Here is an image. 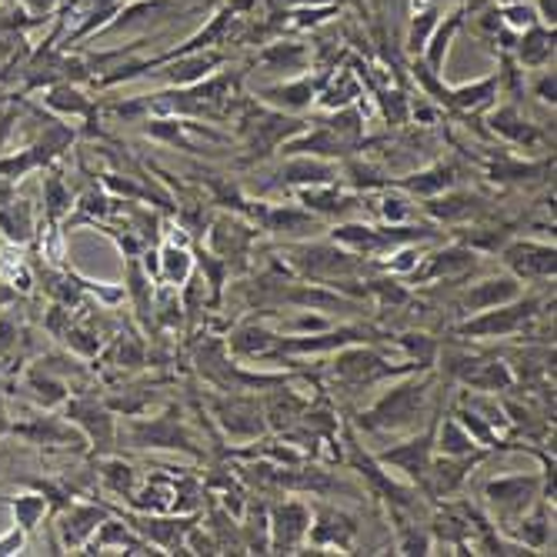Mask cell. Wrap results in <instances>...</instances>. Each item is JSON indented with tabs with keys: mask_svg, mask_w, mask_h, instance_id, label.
<instances>
[{
	"mask_svg": "<svg viewBox=\"0 0 557 557\" xmlns=\"http://www.w3.org/2000/svg\"><path fill=\"white\" fill-rule=\"evenodd\" d=\"M67 421L87 437V444L108 450L114 444V418L108 414L104 404H97L90 397H74L67 400Z\"/></svg>",
	"mask_w": 557,
	"mask_h": 557,
	"instance_id": "obj_8",
	"label": "cell"
},
{
	"mask_svg": "<svg viewBox=\"0 0 557 557\" xmlns=\"http://www.w3.org/2000/svg\"><path fill=\"white\" fill-rule=\"evenodd\" d=\"M504 264L515 271L518 281H534V277H554V244H537V240H515L504 247Z\"/></svg>",
	"mask_w": 557,
	"mask_h": 557,
	"instance_id": "obj_7",
	"label": "cell"
},
{
	"mask_svg": "<svg viewBox=\"0 0 557 557\" xmlns=\"http://www.w3.org/2000/svg\"><path fill=\"white\" fill-rule=\"evenodd\" d=\"M541 304L534 297L528 300H508V304H497V308L478 311V318L458 324V334L465 337H511L518 331H524V324L537 314Z\"/></svg>",
	"mask_w": 557,
	"mask_h": 557,
	"instance_id": "obj_2",
	"label": "cell"
},
{
	"mask_svg": "<svg viewBox=\"0 0 557 557\" xmlns=\"http://www.w3.org/2000/svg\"><path fill=\"white\" fill-rule=\"evenodd\" d=\"M244 131L250 137V147L268 154L277 144H284L290 134H304L308 131V121L300 117H284V111H261L258 104H247L244 114Z\"/></svg>",
	"mask_w": 557,
	"mask_h": 557,
	"instance_id": "obj_3",
	"label": "cell"
},
{
	"mask_svg": "<svg viewBox=\"0 0 557 557\" xmlns=\"http://www.w3.org/2000/svg\"><path fill=\"white\" fill-rule=\"evenodd\" d=\"M454 181H458V171H454L450 164H437V168H431V171H424V174L404 177V181H397V184H400V187H408V190H414V194H437V190L450 187Z\"/></svg>",
	"mask_w": 557,
	"mask_h": 557,
	"instance_id": "obj_29",
	"label": "cell"
},
{
	"mask_svg": "<svg viewBox=\"0 0 557 557\" xmlns=\"http://www.w3.org/2000/svg\"><path fill=\"white\" fill-rule=\"evenodd\" d=\"M428 394H431V377L397 384L394 391H387L381 400L371 404V411L361 414V428H368V431H404V428L418 424L428 411Z\"/></svg>",
	"mask_w": 557,
	"mask_h": 557,
	"instance_id": "obj_1",
	"label": "cell"
},
{
	"mask_svg": "<svg viewBox=\"0 0 557 557\" xmlns=\"http://www.w3.org/2000/svg\"><path fill=\"white\" fill-rule=\"evenodd\" d=\"M21 4L34 14V17H44V14H50V11H54V4H58V0H21Z\"/></svg>",
	"mask_w": 557,
	"mask_h": 557,
	"instance_id": "obj_45",
	"label": "cell"
},
{
	"mask_svg": "<svg viewBox=\"0 0 557 557\" xmlns=\"http://www.w3.org/2000/svg\"><path fill=\"white\" fill-rule=\"evenodd\" d=\"M534 97L541 100V104H550L554 108V71H544L541 67V77L534 84Z\"/></svg>",
	"mask_w": 557,
	"mask_h": 557,
	"instance_id": "obj_41",
	"label": "cell"
},
{
	"mask_svg": "<svg viewBox=\"0 0 557 557\" xmlns=\"http://www.w3.org/2000/svg\"><path fill=\"white\" fill-rule=\"evenodd\" d=\"M515 297H521V281L518 277H491V281L474 284L461 297V308H465V314H478V311L497 308V304H508Z\"/></svg>",
	"mask_w": 557,
	"mask_h": 557,
	"instance_id": "obj_14",
	"label": "cell"
},
{
	"mask_svg": "<svg viewBox=\"0 0 557 557\" xmlns=\"http://www.w3.org/2000/svg\"><path fill=\"white\" fill-rule=\"evenodd\" d=\"M431 444H434V434L424 431L421 437H411V441H404L384 454H377V465L384 468H394L400 474H408L411 481H421L428 465H431Z\"/></svg>",
	"mask_w": 557,
	"mask_h": 557,
	"instance_id": "obj_11",
	"label": "cell"
},
{
	"mask_svg": "<svg viewBox=\"0 0 557 557\" xmlns=\"http://www.w3.org/2000/svg\"><path fill=\"white\" fill-rule=\"evenodd\" d=\"M100 478H104V484L121 494V497H131V487H134V471L127 465H117V461H108L104 471H100Z\"/></svg>",
	"mask_w": 557,
	"mask_h": 557,
	"instance_id": "obj_38",
	"label": "cell"
},
{
	"mask_svg": "<svg viewBox=\"0 0 557 557\" xmlns=\"http://www.w3.org/2000/svg\"><path fill=\"white\" fill-rule=\"evenodd\" d=\"M541 484L544 478L537 474H508V478H497L484 484V497L497 508L500 518H521L531 504L541 497Z\"/></svg>",
	"mask_w": 557,
	"mask_h": 557,
	"instance_id": "obj_4",
	"label": "cell"
},
{
	"mask_svg": "<svg viewBox=\"0 0 557 557\" xmlns=\"http://www.w3.org/2000/svg\"><path fill=\"white\" fill-rule=\"evenodd\" d=\"M465 27V11H450V14H444V21H437L434 24V30H431V37H428V44H424V50H421V61L431 67V71H444V58H447V47H450V40L458 37V30Z\"/></svg>",
	"mask_w": 557,
	"mask_h": 557,
	"instance_id": "obj_19",
	"label": "cell"
},
{
	"mask_svg": "<svg viewBox=\"0 0 557 557\" xmlns=\"http://www.w3.org/2000/svg\"><path fill=\"white\" fill-rule=\"evenodd\" d=\"M11 434L30 441V444H58V447H74V450H84L87 437L64 418H54V414H30L27 421H14L11 424Z\"/></svg>",
	"mask_w": 557,
	"mask_h": 557,
	"instance_id": "obj_6",
	"label": "cell"
},
{
	"mask_svg": "<svg viewBox=\"0 0 557 557\" xmlns=\"http://www.w3.org/2000/svg\"><path fill=\"white\" fill-rule=\"evenodd\" d=\"M274 344H277V337L274 334H268L264 327H240L234 337H231V347L237 350V354H244V358H258V354H271L274 350Z\"/></svg>",
	"mask_w": 557,
	"mask_h": 557,
	"instance_id": "obj_30",
	"label": "cell"
},
{
	"mask_svg": "<svg viewBox=\"0 0 557 557\" xmlns=\"http://www.w3.org/2000/svg\"><path fill=\"white\" fill-rule=\"evenodd\" d=\"M11 431V421H8V408H4V397H0V434Z\"/></svg>",
	"mask_w": 557,
	"mask_h": 557,
	"instance_id": "obj_46",
	"label": "cell"
},
{
	"mask_svg": "<svg viewBox=\"0 0 557 557\" xmlns=\"http://www.w3.org/2000/svg\"><path fill=\"white\" fill-rule=\"evenodd\" d=\"M27 387L44 400V404H61V400H67V387L50 374L44 364H40V371H30L27 374Z\"/></svg>",
	"mask_w": 557,
	"mask_h": 557,
	"instance_id": "obj_34",
	"label": "cell"
},
{
	"mask_svg": "<svg viewBox=\"0 0 557 557\" xmlns=\"http://www.w3.org/2000/svg\"><path fill=\"white\" fill-rule=\"evenodd\" d=\"M224 64V54L214 47H205V50H187V54H177L171 61H164V77L174 84V87H190V84H200L205 77H211L218 67Z\"/></svg>",
	"mask_w": 557,
	"mask_h": 557,
	"instance_id": "obj_10",
	"label": "cell"
},
{
	"mask_svg": "<svg viewBox=\"0 0 557 557\" xmlns=\"http://www.w3.org/2000/svg\"><path fill=\"white\" fill-rule=\"evenodd\" d=\"M437 21H441L437 4H428V11H418V8H414V14H411V30H408V50H411V54H421Z\"/></svg>",
	"mask_w": 557,
	"mask_h": 557,
	"instance_id": "obj_33",
	"label": "cell"
},
{
	"mask_svg": "<svg viewBox=\"0 0 557 557\" xmlns=\"http://www.w3.org/2000/svg\"><path fill=\"white\" fill-rule=\"evenodd\" d=\"M44 104L54 108L58 114H84V117L94 114V104L71 84H54V87H50L47 97H44Z\"/></svg>",
	"mask_w": 557,
	"mask_h": 557,
	"instance_id": "obj_27",
	"label": "cell"
},
{
	"mask_svg": "<svg viewBox=\"0 0 557 557\" xmlns=\"http://www.w3.org/2000/svg\"><path fill=\"white\" fill-rule=\"evenodd\" d=\"M497 14H500V24H504V27H511L515 34H521V30H528V27L541 24L537 8H534V4H528V0H518V4H504Z\"/></svg>",
	"mask_w": 557,
	"mask_h": 557,
	"instance_id": "obj_35",
	"label": "cell"
},
{
	"mask_svg": "<svg viewBox=\"0 0 557 557\" xmlns=\"http://www.w3.org/2000/svg\"><path fill=\"white\" fill-rule=\"evenodd\" d=\"M44 211H47V221H58L67 208H71V194L64 190V184H61V177L58 174H50L47 181H44Z\"/></svg>",
	"mask_w": 557,
	"mask_h": 557,
	"instance_id": "obj_36",
	"label": "cell"
},
{
	"mask_svg": "<svg viewBox=\"0 0 557 557\" xmlns=\"http://www.w3.org/2000/svg\"><path fill=\"white\" fill-rule=\"evenodd\" d=\"M468 268H474V250H468V247H447V250H441V255L428 258V268H424V271H414V277L434 281V277L461 274V271H468Z\"/></svg>",
	"mask_w": 557,
	"mask_h": 557,
	"instance_id": "obj_22",
	"label": "cell"
},
{
	"mask_svg": "<svg viewBox=\"0 0 557 557\" xmlns=\"http://www.w3.org/2000/svg\"><path fill=\"white\" fill-rule=\"evenodd\" d=\"M24 541H27V534H24L17 524H14V531H8L4 537H0V557H8V554H21Z\"/></svg>",
	"mask_w": 557,
	"mask_h": 557,
	"instance_id": "obj_42",
	"label": "cell"
},
{
	"mask_svg": "<svg viewBox=\"0 0 557 557\" xmlns=\"http://www.w3.org/2000/svg\"><path fill=\"white\" fill-rule=\"evenodd\" d=\"M261 221H264V227L268 231H274V234H290V231H311L318 221L311 218V214H304V211H294V208H271V211H264L261 214Z\"/></svg>",
	"mask_w": 557,
	"mask_h": 557,
	"instance_id": "obj_32",
	"label": "cell"
},
{
	"mask_svg": "<svg viewBox=\"0 0 557 557\" xmlns=\"http://www.w3.org/2000/svg\"><path fill=\"white\" fill-rule=\"evenodd\" d=\"M0 504H8L11 508V515H14V524L24 531V534H30L37 524H40V518L47 515V497L44 494H21V497H0Z\"/></svg>",
	"mask_w": 557,
	"mask_h": 557,
	"instance_id": "obj_25",
	"label": "cell"
},
{
	"mask_svg": "<svg viewBox=\"0 0 557 557\" xmlns=\"http://www.w3.org/2000/svg\"><path fill=\"white\" fill-rule=\"evenodd\" d=\"M334 164L324 161H290L287 168H281V181L284 184H314V187H327L334 181Z\"/></svg>",
	"mask_w": 557,
	"mask_h": 557,
	"instance_id": "obj_26",
	"label": "cell"
},
{
	"mask_svg": "<svg viewBox=\"0 0 557 557\" xmlns=\"http://www.w3.org/2000/svg\"><path fill=\"white\" fill-rule=\"evenodd\" d=\"M404 205H408V200L387 197V200H384V218H387V221H394V224H397V221H408V214H411V211L404 208Z\"/></svg>",
	"mask_w": 557,
	"mask_h": 557,
	"instance_id": "obj_43",
	"label": "cell"
},
{
	"mask_svg": "<svg viewBox=\"0 0 557 557\" xmlns=\"http://www.w3.org/2000/svg\"><path fill=\"white\" fill-rule=\"evenodd\" d=\"M404 368H391L377 350L371 347H347L337 354V361H334V374L350 384V387H364V384H374L387 374H400Z\"/></svg>",
	"mask_w": 557,
	"mask_h": 557,
	"instance_id": "obj_5",
	"label": "cell"
},
{
	"mask_svg": "<svg viewBox=\"0 0 557 557\" xmlns=\"http://www.w3.org/2000/svg\"><path fill=\"white\" fill-rule=\"evenodd\" d=\"M104 511L100 508H87V504H71V515H67V524H64V544L67 547H84L94 534V528L100 524Z\"/></svg>",
	"mask_w": 557,
	"mask_h": 557,
	"instance_id": "obj_24",
	"label": "cell"
},
{
	"mask_svg": "<svg viewBox=\"0 0 557 557\" xmlns=\"http://www.w3.org/2000/svg\"><path fill=\"white\" fill-rule=\"evenodd\" d=\"M497 90H500V77L494 71L474 84L447 87V108H454V111H487V108H494Z\"/></svg>",
	"mask_w": 557,
	"mask_h": 557,
	"instance_id": "obj_16",
	"label": "cell"
},
{
	"mask_svg": "<svg viewBox=\"0 0 557 557\" xmlns=\"http://www.w3.org/2000/svg\"><path fill=\"white\" fill-rule=\"evenodd\" d=\"M218 414H221V424L227 428V434H234V437H258L264 431L261 411L250 400H231Z\"/></svg>",
	"mask_w": 557,
	"mask_h": 557,
	"instance_id": "obj_20",
	"label": "cell"
},
{
	"mask_svg": "<svg viewBox=\"0 0 557 557\" xmlns=\"http://www.w3.org/2000/svg\"><path fill=\"white\" fill-rule=\"evenodd\" d=\"M441 450L450 454V458H465V454H478V441L465 431V424L458 418H447L444 428H441Z\"/></svg>",
	"mask_w": 557,
	"mask_h": 557,
	"instance_id": "obj_31",
	"label": "cell"
},
{
	"mask_svg": "<svg viewBox=\"0 0 557 557\" xmlns=\"http://www.w3.org/2000/svg\"><path fill=\"white\" fill-rule=\"evenodd\" d=\"M290 304H297V308H311V311H350L354 300L347 297H337V294H327L324 287H300L287 297Z\"/></svg>",
	"mask_w": 557,
	"mask_h": 557,
	"instance_id": "obj_28",
	"label": "cell"
},
{
	"mask_svg": "<svg viewBox=\"0 0 557 557\" xmlns=\"http://www.w3.org/2000/svg\"><path fill=\"white\" fill-rule=\"evenodd\" d=\"M521 544L524 547H544L547 544V518H544V508L534 515V518H524L521 521Z\"/></svg>",
	"mask_w": 557,
	"mask_h": 557,
	"instance_id": "obj_39",
	"label": "cell"
},
{
	"mask_svg": "<svg viewBox=\"0 0 557 557\" xmlns=\"http://www.w3.org/2000/svg\"><path fill=\"white\" fill-rule=\"evenodd\" d=\"M271 531H274V541L268 547H274L281 554L294 550L311 531V511L304 508V504H297V500H284L271 515Z\"/></svg>",
	"mask_w": 557,
	"mask_h": 557,
	"instance_id": "obj_12",
	"label": "cell"
},
{
	"mask_svg": "<svg viewBox=\"0 0 557 557\" xmlns=\"http://www.w3.org/2000/svg\"><path fill=\"white\" fill-rule=\"evenodd\" d=\"M497 4L504 8V4H518V0H497Z\"/></svg>",
	"mask_w": 557,
	"mask_h": 557,
	"instance_id": "obj_48",
	"label": "cell"
},
{
	"mask_svg": "<svg viewBox=\"0 0 557 557\" xmlns=\"http://www.w3.org/2000/svg\"><path fill=\"white\" fill-rule=\"evenodd\" d=\"M515 54L521 67H547V61L554 58V27L547 24H534L528 30L518 34Z\"/></svg>",
	"mask_w": 557,
	"mask_h": 557,
	"instance_id": "obj_17",
	"label": "cell"
},
{
	"mask_svg": "<svg viewBox=\"0 0 557 557\" xmlns=\"http://www.w3.org/2000/svg\"><path fill=\"white\" fill-rule=\"evenodd\" d=\"M397 550H400V554H431V537H428L424 531L411 528V531H404V534H400Z\"/></svg>",
	"mask_w": 557,
	"mask_h": 557,
	"instance_id": "obj_40",
	"label": "cell"
},
{
	"mask_svg": "<svg viewBox=\"0 0 557 557\" xmlns=\"http://www.w3.org/2000/svg\"><path fill=\"white\" fill-rule=\"evenodd\" d=\"M311 54L308 47L297 44V40H277V44H268L261 54H258V64L268 71V74H284V77H297L304 67H308Z\"/></svg>",
	"mask_w": 557,
	"mask_h": 557,
	"instance_id": "obj_15",
	"label": "cell"
},
{
	"mask_svg": "<svg viewBox=\"0 0 557 557\" xmlns=\"http://www.w3.org/2000/svg\"><path fill=\"white\" fill-rule=\"evenodd\" d=\"M4 468H8V450L0 447V471H4Z\"/></svg>",
	"mask_w": 557,
	"mask_h": 557,
	"instance_id": "obj_47",
	"label": "cell"
},
{
	"mask_svg": "<svg viewBox=\"0 0 557 557\" xmlns=\"http://www.w3.org/2000/svg\"><path fill=\"white\" fill-rule=\"evenodd\" d=\"M491 127H494V134H500L504 140H511V144L531 147V144L541 140V131L534 124H528L518 108H497L491 114Z\"/></svg>",
	"mask_w": 557,
	"mask_h": 557,
	"instance_id": "obj_21",
	"label": "cell"
},
{
	"mask_svg": "<svg viewBox=\"0 0 557 557\" xmlns=\"http://www.w3.org/2000/svg\"><path fill=\"white\" fill-rule=\"evenodd\" d=\"M134 441L137 444H154V447H184V450H194L190 444V434L181 428V421L174 414L168 418H158V421H137L134 424Z\"/></svg>",
	"mask_w": 557,
	"mask_h": 557,
	"instance_id": "obj_18",
	"label": "cell"
},
{
	"mask_svg": "<svg viewBox=\"0 0 557 557\" xmlns=\"http://www.w3.org/2000/svg\"><path fill=\"white\" fill-rule=\"evenodd\" d=\"M290 261L308 271L314 277H334V274H350L358 268V255H347L341 247H331V244H300V247H290Z\"/></svg>",
	"mask_w": 557,
	"mask_h": 557,
	"instance_id": "obj_9",
	"label": "cell"
},
{
	"mask_svg": "<svg viewBox=\"0 0 557 557\" xmlns=\"http://www.w3.org/2000/svg\"><path fill=\"white\" fill-rule=\"evenodd\" d=\"M537 17H541V24L554 27V21H557V0H537Z\"/></svg>",
	"mask_w": 557,
	"mask_h": 557,
	"instance_id": "obj_44",
	"label": "cell"
},
{
	"mask_svg": "<svg viewBox=\"0 0 557 557\" xmlns=\"http://www.w3.org/2000/svg\"><path fill=\"white\" fill-rule=\"evenodd\" d=\"M324 77H297V81H287V84H274V87H264L258 97L264 104H271L274 111H304L311 108V100L318 97Z\"/></svg>",
	"mask_w": 557,
	"mask_h": 557,
	"instance_id": "obj_13",
	"label": "cell"
},
{
	"mask_svg": "<svg viewBox=\"0 0 557 557\" xmlns=\"http://www.w3.org/2000/svg\"><path fill=\"white\" fill-rule=\"evenodd\" d=\"M318 97H321V104H324V108H331V111L347 108V104H354V100L361 97V81L354 77L350 71H337V77H334V81H327V77H324V84H321Z\"/></svg>",
	"mask_w": 557,
	"mask_h": 557,
	"instance_id": "obj_23",
	"label": "cell"
},
{
	"mask_svg": "<svg viewBox=\"0 0 557 557\" xmlns=\"http://www.w3.org/2000/svg\"><path fill=\"white\" fill-rule=\"evenodd\" d=\"M190 274V258L187 250H177V247H164V271L158 274L161 281H171V284H184Z\"/></svg>",
	"mask_w": 557,
	"mask_h": 557,
	"instance_id": "obj_37",
	"label": "cell"
}]
</instances>
